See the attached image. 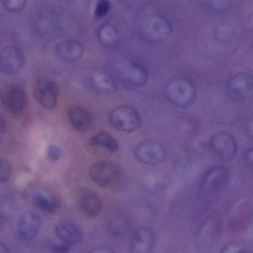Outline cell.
Here are the masks:
<instances>
[{"label": "cell", "instance_id": "1", "mask_svg": "<svg viewBox=\"0 0 253 253\" xmlns=\"http://www.w3.org/2000/svg\"><path fill=\"white\" fill-rule=\"evenodd\" d=\"M139 29L142 39L153 44L164 42L172 31V26L169 19L161 14H153L145 17L141 22Z\"/></svg>", "mask_w": 253, "mask_h": 253}, {"label": "cell", "instance_id": "2", "mask_svg": "<svg viewBox=\"0 0 253 253\" xmlns=\"http://www.w3.org/2000/svg\"><path fill=\"white\" fill-rule=\"evenodd\" d=\"M164 90L169 101L178 107L190 106L196 97V90L193 83L185 78L169 81L166 84Z\"/></svg>", "mask_w": 253, "mask_h": 253}, {"label": "cell", "instance_id": "3", "mask_svg": "<svg viewBox=\"0 0 253 253\" xmlns=\"http://www.w3.org/2000/svg\"><path fill=\"white\" fill-rule=\"evenodd\" d=\"M109 121L116 129L123 132H131L141 125V118L133 107L122 105L113 109L109 115Z\"/></svg>", "mask_w": 253, "mask_h": 253}, {"label": "cell", "instance_id": "4", "mask_svg": "<svg viewBox=\"0 0 253 253\" xmlns=\"http://www.w3.org/2000/svg\"><path fill=\"white\" fill-rule=\"evenodd\" d=\"M253 77L248 73L239 72L227 80L225 89L229 98L235 102L244 101L252 94Z\"/></svg>", "mask_w": 253, "mask_h": 253}, {"label": "cell", "instance_id": "5", "mask_svg": "<svg viewBox=\"0 0 253 253\" xmlns=\"http://www.w3.org/2000/svg\"><path fill=\"white\" fill-rule=\"evenodd\" d=\"M89 174L91 180L101 187H110L117 183L120 179L121 172L114 163L101 161L94 163L90 168Z\"/></svg>", "mask_w": 253, "mask_h": 253}, {"label": "cell", "instance_id": "6", "mask_svg": "<svg viewBox=\"0 0 253 253\" xmlns=\"http://www.w3.org/2000/svg\"><path fill=\"white\" fill-rule=\"evenodd\" d=\"M134 155L140 163L148 166L158 165L165 159L166 153L159 142L146 140L138 144L134 150Z\"/></svg>", "mask_w": 253, "mask_h": 253}, {"label": "cell", "instance_id": "7", "mask_svg": "<svg viewBox=\"0 0 253 253\" xmlns=\"http://www.w3.org/2000/svg\"><path fill=\"white\" fill-rule=\"evenodd\" d=\"M26 93L22 86L12 85L0 91V102L10 114L19 115L24 111L27 104Z\"/></svg>", "mask_w": 253, "mask_h": 253}, {"label": "cell", "instance_id": "8", "mask_svg": "<svg viewBox=\"0 0 253 253\" xmlns=\"http://www.w3.org/2000/svg\"><path fill=\"white\" fill-rule=\"evenodd\" d=\"M25 64L23 51L16 45H9L0 52V71L7 75L18 73Z\"/></svg>", "mask_w": 253, "mask_h": 253}, {"label": "cell", "instance_id": "9", "mask_svg": "<svg viewBox=\"0 0 253 253\" xmlns=\"http://www.w3.org/2000/svg\"><path fill=\"white\" fill-rule=\"evenodd\" d=\"M59 88L52 80L42 77L39 79L34 87V95L38 102L43 107L52 109L57 105Z\"/></svg>", "mask_w": 253, "mask_h": 253}, {"label": "cell", "instance_id": "10", "mask_svg": "<svg viewBox=\"0 0 253 253\" xmlns=\"http://www.w3.org/2000/svg\"><path fill=\"white\" fill-rule=\"evenodd\" d=\"M42 225V219L36 212L31 211L24 212L16 224L18 236L25 241H30L36 237Z\"/></svg>", "mask_w": 253, "mask_h": 253}, {"label": "cell", "instance_id": "11", "mask_svg": "<svg viewBox=\"0 0 253 253\" xmlns=\"http://www.w3.org/2000/svg\"><path fill=\"white\" fill-rule=\"evenodd\" d=\"M210 145L215 153L224 160H230L236 155L237 144L229 133L221 131L215 134L211 139Z\"/></svg>", "mask_w": 253, "mask_h": 253}, {"label": "cell", "instance_id": "12", "mask_svg": "<svg viewBox=\"0 0 253 253\" xmlns=\"http://www.w3.org/2000/svg\"><path fill=\"white\" fill-rule=\"evenodd\" d=\"M228 177L229 172L225 167H213L205 173L202 179L201 189L206 192L217 191L224 187Z\"/></svg>", "mask_w": 253, "mask_h": 253}, {"label": "cell", "instance_id": "13", "mask_svg": "<svg viewBox=\"0 0 253 253\" xmlns=\"http://www.w3.org/2000/svg\"><path fill=\"white\" fill-rule=\"evenodd\" d=\"M155 243V235L149 228L137 229L132 234L129 242L130 253H150Z\"/></svg>", "mask_w": 253, "mask_h": 253}, {"label": "cell", "instance_id": "14", "mask_svg": "<svg viewBox=\"0 0 253 253\" xmlns=\"http://www.w3.org/2000/svg\"><path fill=\"white\" fill-rule=\"evenodd\" d=\"M67 117L72 128L80 132L87 130L92 123V116L90 112L80 105L70 106L67 110Z\"/></svg>", "mask_w": 253, "mask_h": 253}, {"label": "cell", "instance_id": "15", "mask_svg": "<svg viewBox=\"0 0 253 253\" xmlns=\"http://www.w3.org/2000/svg\"><path fill=\"white\" fill-rule=\"evenodd\" d=\"M54 232L62 242L71 246L79 244L83 237L81 229L74 223L67 220L58 222L55 225Z\"/></svg>", "mask_w": 253, "mask_h": 253}, {"label": "cell", "instance_id": "16", "mask_svg": "<svg viewBox=\"0 0 253 253\" xmlns=\"http://www.w3.org/2000/svg\"><path fill=\"white\" fill-rule=\"evenodd\" d=\"M56 55L61 59L67 62H76L84 54V47L78 41L65 40L58 42L55 45Z\"/></svg>", "mask_w": 253, "mask_h": 253}, {"label": "cell", "instance_id": "17", "mask_svg": "<svg viewBox=\"0 0 253 253\" xmlns=\"http://www.w3.org/2000/svg\"><path fill=\"white\" fill-rule=\"evenodd\" d=\"M78 207L84 215L88 217L94 218L101 212L102 202L96 193L85 192L80 197Z\"/></svg>", "mask_w": 253, "mask_h": 253}, {"label": "cell", "instance_id": "18", "mask_svg": "<svg viewBox=\"0 0 253 253\" xmlns=\"http://www.w3.org/2000/svg\"><path fill=\"white\" fill-rule=\"evenodd\" d=\"M124 76L129 84L135 86L144 84L148 79V72L141 64L131 61L125 67Z\"/></svg>", "mask_w": 253, "mask_h": 253}, {"label": "cell", "instance_id": "19", "mask_svg": "<svg viewBox=\"0 0 253 253\" xmlns=\"http://www.w3.org/2000/svg\"><path fill=\"white\" fill-rule=\"evenodd\" d=\"M98 38L100 43L106 47L115 46L119 41V33L113 25L106 23L100 27L98 31Z\"/></svg>", "mask_w": 253, "mask_h": 253}, {"label": "cell", "instance_id": "20", "mask_svg": "<svg viewBox=\"0 0 253 253\" xmlns=\"http://www.w3.org/2000/svg\"><path fill=\"white\" fill-rule=\"evenodd\" d=\"M89 143L94 146L103 147L111 152L116 151L119 147L117 140L109 133L100 132L91 137Z\"/></svg>", "mask_w": 253, "mask_h": 253}, {"label": "cell", "instance_id": "21", "mask_svg": "<svg viewBox=\"0 0 253 253\" xmlns=\"http://www.w3.org/2000/svg\"><path fill=\"white\" fill-rule=\"evenodd\" d=\"M127 220L121 215H114L107 221V231L110 235L115 237H119L124 235L127 231Z\"/></svg>", "mask_w": 253, "mask_h": 253}, {"label": "cell", "instance_id": "22", "mask_svg": "<svg viewBox=\"0 0 253 253\" xmlns=\"http://www.w3.org/2000/svg\"><path fill=\"white\" fill-rule=\"evenodd\" d=\"M34 201L38 208L44 212L51 213L56 209L57 204L54 200L40 192L34 194Z\"/></svg>", "mask_w": 253, "mask_h": 253}, {"label": "cell", "instance_id": "23", "mask_svg": "<svg viewBox=\"0 0 253 253\" xmlns=\"http://www.w3.org/2000/svg\"><path fill=\"white\" fill-rule=\"evenodd\" d=\"M92 80L98 88L104 91H111L114 88V84L112 79L107 75L103 73L94 74Z\"/></svg>", "mask_w": 253, "mask_h": 253}, {"label": "cell", "instance_id": "24", "mask_svg": "<svg viewBox=\"0 0 253 253\" xmlns=\"http://www.w3.org/2000/svg\"><path fill=\"white\" fill-rule=\"evenodd\" d=\"M219 253H253L252 247L243 243H233L223 247Z\"/></svg>", "mask_w": 253, "mask_h": 253}, {"label": "cell", "instance_id": "25", "mask_svg": "<svg viewBox=\"0 0 253 253\" xmlns=\"http://www.w3.org/2000/svg\"><path fill=\"white\" fill-rule=\"evenodd\" d=\"M230 1L227 0L206 1L204 4L207 9L214 13H221L226 11L230 5Z\"/></svg>", "mask_w": 253, "mask_h": 253}, {"label": "cell", "instance_id": "26", "mask_svg": "<svg viewBox=\"0 0 253 253\" xmlns=\"http://www.w3.org/2000/svg\"><path fill=\"white\" fill-rule=\"evenodd\" d=\"M12 173L11 163L6 159L0 157V183H5L8 181Z\"/></svg>", "mask_w": 253, "mask_h": 253}, {"label": "cell", "instance_id": "27", "mask_svg": "<svg viewBox=\"0 0 253 253\" xmlns=\"http://www.w3.org/2000/svg\"><path fill=\"white\" fill-rule=\"evenodd\" d=\"M111 9V3L107 0H100L96 3L94 10V16L96 19H100L106 16Z\"/></svg>", "mask_w": 253, "mask_h": 253}, {"label": "cell", "instance_id": "28", "mask_svg": "<svg viewBox=\"0 0 253 253\" xmlns=\"http://www.w3.org/2000/svg\"><path fill=\"white\" fill-rule=\"evenodd\" d=\"M1 2L3 7L7 11L16 12L24 8L27 1L25 0H3Z\"/></svg>", "mask_w": 253, "mask_h": 253}, {"label": "cell", "instance_id": "29", "mask_svg": "<svg viewBox=\"0 0 253 253\" xmlns=\"http://www.w3.org/2000/svg\"><path fill=\"white\" fill-rule=\"evenodd\" d=\"M62 155V152L61 149L57 145L51 144L48 147L46 157L49 161L51 162L57 161L61 158Z\"/></svg>", "mask_w": 253, "mask_h": 253}, {"label": "cell", "instance_id": "30", "mask_svg": "<svg viewBox=\"0 0 253 253\" xmlns=\"http://www.w3.org/2000/svg\"><path fill=\"white\" fill-rule=\"evenodd\" d=\"M72 246L62 242L54 245L51 247L52 253H70Z\"/></svg>", "mask_w": 253, "mask_h": 253}, {"label": "cell", "instance_id": "31", "mask_svg": "<svg viewBox=\"0 0 253 253\" xmlns=\"http://www.w3.org/2000/svg\"><path fill=\"white\" fill-rule=\"evenodd\" d=\"M253 149L248 150L244 156L245 163L248 168H253Z\"/></svg>", "mask_w": 253, "mask_h": 253}, {"label": "cell", "instance_id": "32", "mask_svg": "<svg viewBox=\"0 0 253 253\" xmlns=\"http://www.w3.org/2000/svg\"><path fill=\"white\" fill-rule=\"evenodd\" d=\"M90 253H115L109 247L106 246L96 247L92 249Z\"/></svg>", "mask_w": 253, "mask_h": 253}, {"label": "cell", "instance_id": "33", "mask_svg": "<svg viewBox=\"0 0 253 253\" xmlns=\"http://www.w3.org/2000/svg\"><path fill=\"white\" fill-rule=\"evenodd\" d=\"M7 125L5 121L0 116V143L2 140L6 131Z\"/></svg>", "mask_w": 253, "mask_h": 253}, {"label": "cell", "instance_id": "34", "mask_svg": "<svg viewBox=\"0 0 253 253\" xmlns=\"http://www.w3.org/2000/svg\"><path fill=\"white\" fill-rule=\"evenodd\" d=\"M0 253H11L8 246L0 241Z\"/></svg>", "mask_w": 253, "mask_h": 253}, {"label": "cell", "instance_id": "35", "mask_svg": "<svg viewBox=\"0 0 253 253\" xmlns=\"http://www.w3.org/2000/svg\"><path fill=\"white\" fill-rule=\"evenodd\" d=\"M3 218L2 215L0 213V230L2 229L3 226Z\"/></svg>", "mask_w": 253, "mask_h": 253}]
</instances>
